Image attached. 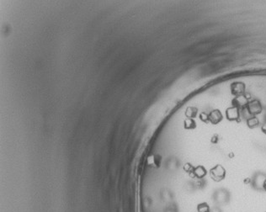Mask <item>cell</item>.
I'll return each mask as SVG.
<instances>
[{
	"label": "cell",
	"instance_id": "1",
	"mask_svg": "<svg viewBox=\"0 0 266 212\" xmlns=\"http://www.w3.org/2000/svg\"><path fill=\"white\" fill-rule=\"evenodd\" d=\"M209 205L207 204H201L198 206V212H209Z\"/></svg>",
	"mask_w": 266,
	"mask_h": 212
}]
</instances>
